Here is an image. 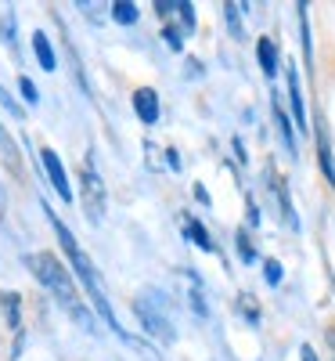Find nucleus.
I'll return each instance as SVG.
<instances>
[{"label":"nucleus","mask_w":335,"mask_h":361,"mask_svg":"<svg viewBox=\"0 0 335 361\" xmlns=\"http://www.w3.org/2000/svg\"><path fill=\"white\" fill-rule=\"evenodd\" d=\"M238 253H241V260H256V250H253V243H249L246 231H238Z\"/></svg>","instance_id":"4be33fe9"},{"label":"nucleus","mask_w":335,"mask_h":361,"mask_svg":"<svg viewBox=\"0 0 335 361\" xmlns=\"http://www.w3.org/2000/svg\"><path fill=\"white\" fill-rule=\"evenodd\" d=\"M246 209H249V224H260V209H256V202H253V195L246 199Z\"/></svg>","instance_id":"393cba45"},{"label":"nucleus","mask_w":335,"mask_h":361,"mask_svg":"<svg viewBox=\"0 0 335 361\" xmlns=\"http://www.w3.org/2000/svg\"><path fill=\"white\" fill-rule=\"evenodd\" d=\"M289 102H292V123L303 130V127H307V112H303V90H299L296 69H289Z\"/></svg>","instance_id":"1a4fd4ad"},{"label":"nucleus","mask_w":335,"mask_h":361,"mask_svg":"<svg viewBox=\"0 0 335 361\" xmlns=\"http://www.w3.org/2000/svg\"><path fill=\"white\" fill-rule=\"evenodd\" d=\"M270 188H274V199H278V206H282V217H285L289 224H296L292 199H289V188H285V177H282L278 170H270Z\"/></svg>","instance_id":"9d476101"},{"label":"nucleus","mask_w":335,"mask_h":361,"mask_svg":"<svg viewBox=\"0 0 335 361\" xmlns=\"http://www.w3.org/2000/svg\"><path fill=\"white\" fill-rule=\"evenodd\" d=\"M134 112H137V119L144 127H156L159 123V94L151 87H141V90H134Z\"/></svg>","instance_id":"423d86ee"},{"label":"nucleus","mask_w":335,"mask_h":361,"mask_svg":"<svg viewBox=\"0 0 335 361\" xmlns=\"http://www.w3.org/2000/svg\"><path fill=\"white\" fill-rule=\"evenodd\" d=\"M112 18L119 25H134L137 22V4H130V0H119V4H112Z\"/></svg>","instance_id":"2eb2a0df"},{"label":"nucleus","mask_w":335,"mask_h":361,"mask_svg":"<svg viewBox=\"0 0 335 361\" xmlns=\"http://www.w3.org/2000/svg\"><path fill=\"white\" fill-rule=\"evenodd\" d=\"M134 311H137V318H141V325H144V333L159 336V340H173L170 318L156 307V293H151V296H141L137 304H134Z\"/></svg>","instance_id":"20e7f679"},{"label":"nucleus","mask_w":335,"mask_h":361,"mask_svg":"<svg viewBox=\"0 0 335 361\" xmlns=\"http://www.w3.org/2000/svg\"><path fill=\"white\" fill-rule=\"evenodd\" d=\"M328 340H331V347H335V329H328Z\"/></svg>","instance_id":"cd10ccee"},{"label":"nucleus","mask_w":335,"mask_h":361,"mask_svg":"<svg viewBox=\"0 0 335 361\" xmlns=\"http://www.w3.org/2000/svg\"><path fill=\"white\" fill-rule=\"evenodd\" d=\"M274 123H278V130H282V137H285V145H289V152H296V134H292V119L285 116L282 102H274Z\"/></svg>","instance_id":"4468645a"},{"label":"nucleus","mask_w":335,"mask_h":361,"mask_svg":"<svg viewBox=\"0 0 335 361\" xmlns=\"http://www.w3.org/2000/svg\"><path fill=\"white\" fill-rule=\"evenodd\" d=\"M0 105H4V109H8L11 116H22V109H18V105H15V102L8 98V90H4V87H0Z\"/></svg>","instance_id":"b1692460"},{"label":"nucleus","mask_w":335,"mask_h":361,"mask_svg":"<svg viewBox=\"0 0 335 361\" xmlns=\"http://www.w3.org/2000/svg\"><path fill=\"white\" fill-rule=\"evenodd\" d=\"M299 357H303V361H317V350H314L310 343H303V347H299Z\"/></svg>","instance_id":"a878e982"},{"label":"nucleus","mask_w":335,"mask_h":361,"mask_svg":"<svg viewBox=\"0 0 335 361\" xmlns=\"http://www.w3.org/2000/svg\"><path fill=\"white\" fill-rule=\"evenodd\" d=\"M317 159H321V170H324V180L335 188V163H331V145H328V134L317 127Z\"/></svg>","instance_id":"9b49d317"},{"label":"nucleus","mask_w":335,"mask_h":361,"mask_svg":"<svg viewBox=\"0 0 335 361\" xmlns=\"http://www.w3.org/2000/svg\"><path fill=\"white\" fill-rule=\"evenodd\" d=\"M184 231H188V238H191V243L198 246V250H206V253H213V250H217V243H213V238H209V231L195 221V217H188L184 221Z\"/></svg>","instance_id":"f8f14e48"},{"label":"nucleus","mask_w":335,"mask_h":361,"mask_svg":"<svg viewBox=\"0 0 335 361\" xmlns=\"http://www.w3.org/2000/svg\"><path fill=\"white\" fill-rule=\"evenodd\" d=\"M47 209V206H44ZM47 217H51V224H54V231H58V238H62V250H65V257H69V264L76 267V275L83 279V286H87V293H90V300H94V307H98V314L105 318V325L108 329H115V333H123L119 329V322H115V311L108 307V296H105V289H101V282H98V271H94V264H90V257L80 250V243H76V235L54 217V209H47Z\"/></svg>","instance_id":"f03ea898"},{"label":"nucleus","mask_w":335,"mask_h":361,"mask_svg":"<svg viewBox=\"0 0 335 361\" xmlns=\"http://www.w3.org/2000/svg\"><path fill=\"white\" fill-rule=\"evenodd\" d=\"M263 279H267V286H278L282 282V264L274 260V257L263 260Z\"/></svg>","instance_id":"6ab92c4d"},{"label":"nucleus","mask_w":335,"mask_h":361,"mask_svg":"<svg viewBox=\"0 0 335 361\" xmlns=\"http://www.w3.org/2000/svg\"><path fill=\"white\" fill-rule=\"evenodd\" d=\"M234 307H238L241 314H246V322H253V325L260 322V304H256V300H253L249 293H241V296H238V304H234Z\"/></svg>","instance_id":"f3484780"},{"label":"nucleus","mask_w":335,"mask_h":361,"mask_svg":"<svg viewBox=\"0 0 335 361\" xmlns=\"http://www.w3.org/2000/svg\"><path fill=\"white\" fill-rule=\"evenodd\" d=\"M0 159H4L11 170H18V152H15V141L8 137V130L0 127Z\"/></svg>","instance_id":"dca6fc26"},{"label":"nucleus","mask_w":335,"mask_h":361,"mask_svg":"<svg viewBox=\"0 0 335 361\" xmlns=\"http://www.w3.org/2000/svg\"><path fill=\"white\" fill-rule=\"evenodd\" d=\"M166 47H173V51H180V47H184V33H180V29L177 25H166Z\"/></svg>","instance_id":"412c9836"},{"label":"nucleus","mask_w":335,"mask_h":361,"mask_svg":"<svg viewBox=\"0 0 335 361\" xmlns=\"http://www.w3.org/2000/svg\"><path fill=\"white\" fill-rule=\"evenodd\" d=\"M80 206L90 221H101L105 217V206H108V195H105V180L94 166V159L83 156L80 159Z\"/></svg>","instance_id":"7ed1b4c3"},{"label":"nucleus","mask_w":335,"mask_h":361,"mask_svg":"<svg viewBox=\"0 0 335 361\" xmlns=\"http://www.w3.org/2000/svg\"><path fill=\"white\" fill-rule=\"evenodd\" d=\"M184 279H188V286H191V293H188V296H191V307H195V314H202V318H206V296H202V286H198V279L191 275V271H188Z\"/></svg>","instance_id":"a211bd4d"},{"label":"nucleus","mask_w":335,"mask_h":361,"mask_svg":"<svg viewBox=\"0 0 335 361\" xmlns=\"http://www.w3.org/2000/svg\"><path fill=\"white\" fill-rule=\"evenodd\" d=\"M0 307H4L8 329L22 340V300H18V293H0Z\"/></svg>","instance_id":"0eeeda50"},{"label":"nucleus","mask_w":335,"mask_h":361,"mask_svg":"<svg viewBox=\"0 0 335 361\" xmlns=\"http://www.w3.org/2000/svg\"><path fill=\"white\" fill-rule=\"evenodd\" d=\"M224 15H227V25H231L234 40H241V18H238V4H224Z\"/></svg>","instance_id":"aec40b11"},{"label":"nucleus","mask_w":335,"mask_h":361,"mask_svg":"<svg viewBox=\"0 0 335 361\" xmlns=\"http://www.w3.org/2000/svg\"><path fill=\"white\" fill-rule=\"evenodd\" d=\"M195 199H198V202H209V195H206V188H202V185H195Z\"/></svg>","instance_id":"bb28decb"},{"label":"nucleus","mask_w":335,"mask_h":361,"mask_svg":"<svg viewBox=\"0 0 335 361\" xmlns=\"http://www.w3.org/2000/svg\"><path fill=\"white\" fill-rule=\"evenodd\" d=\"M29 267H33V275L51 289V296L58 300V307H62L80 329H87V333H98V325H94V314H90V307L83 304V296L69 275V267L58 260L54 253H33L29 257Z\"/></svg>","instance_id":"f257e3e1"},{"label":"nucleus","mask_w":335,"mask_h":361,"mask_svg":"<svg viewBox=\"0 0 335 361\" xmlns=\"http://www.w3.org/2000/svg\"><path fill=\"white\" fill-rule=\"evenodd\" d=\"M33 51H37V62H40V69H47V73H54V51H51V40L44 37V33H33Z\"/></svg>","instance_id":"ddd939ff"},{"label":"nucleus","mask_w":335,"mask_h":361,"mask_svg":"<svg viewBox=\"0 0 335 361\" xmlns=\"http://www.w3.org/2000/svg\"><path fill=\"white\" fill-rule=\"evenodd\" d=\"M40 163H44V170L51 177V185L58 188V195L69 202L72 199V188H69V177H65V166H62V159H58V152H54V148H40Z\"/></svg>","instance_id":"39448f33"},{"label":"nucleus","mask_w":335,"mask_h":361,"mask_svg":"<svg viewBox=\"0 0 335 361\" xmlns=\"http://www.w3.org/2000/svg\"><path fill=\"white\" fill-rule=\"evenodd\" d=\"M18 87H22V98H25L29 105H33V102L40 98V94H37V87H33V80H29V76H22V80H18Z\"/></svg>","instance_id":"5701e85b"},{"label":"nucleus","mask_w":335,"mask_h":361,"mask_svg":"<svg viewBox=\"0 0 335 361\" xmlns=\"http://www.w3.org/2000/svg\"><path fill=\"white\" fill-rule=\"evenodd\" d=\"M256 58H260L263 76H274V73H278V44H274L270 37H260V44H256Z\"/></svg>","instance_id":"6e6552de"}]
</instances>
